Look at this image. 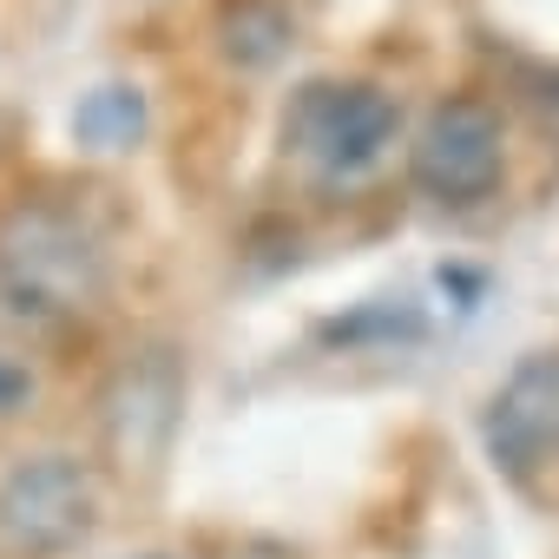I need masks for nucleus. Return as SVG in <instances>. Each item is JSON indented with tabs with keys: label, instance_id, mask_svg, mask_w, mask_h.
<instances>
[{
	"label": "nucleus",
	"instance_id": "f257e3e1",
	"mask_svg": "<svg viewBox=\"0 0 559 559\" xmlns=\"http://www.w3.org/2000/svg\"><path fill=\"white\" fill-rule=\"evenodd\" d=\"M106 237L67 204H14L0 217V304L27 323H73L106 297Z\"/></svg>",
	"mask_w": 559,
	"mask_h": 559
},
{
	"label": "nucleus",
	"instance_id": "7ed1b4c3",
	"mask_svg": "<svg viewBox=\"0 0 559 559\" xmlns=\"http://www.w3.org/2000/svg\"><path fill=\"white\" fill-rule=\"evenodd\" d=\"M99 520V487L73 454H34L0 480V546L14 559H60Z\"/></svg>",
	"mask_w": 559,
	"mask_h": 559
},
{
	"label": "nucleus",
	"instance_id": "f03ea898",
	"mask_svg": "<svg viewBox=\"0 0 559 559\" xmlns=\"http://www.w3.org/2000/svg\"><path fill=\"white\" fill-rule=\"evenodd\" d=\"M402 132V112L382 86L362 80H310L284 112V145L330 185L369 178Z\"/></svg>",
	"mask_w": 559,
	"mask_h": 559
},
{
	"label": "nucleus",
	"instance_id": "423d86ee",
	"mask_svg": "<svg viewBox=\"0 0 559 559\" xmlns=\"http://www.w3.org/2000/svg\"><path fill=\"white\" fill-rule=\"evenodd\" d=\"M73 132L93 152H132L145 139V93L139 86H93L73 106Z\"/></svg>",
	"mask_w": 559,
	"mask_h": 559
},
{
	"label": "nucleus",
	"instance_id": "0eeeda50",
	"mask_svg": "<svg viewBox=\"0 0 559 559\" xmlns=\"http://www.w3.org/2000/svg\"><path fill=\"white\" fill-rule=\"evenodd\" d=\"M27 389H34V382H27V369L0 362V408H21V402H27Z\"/></svg>",
	"mask_w": 559,
	"mask_h": 559
},
{
	"label": "nucleus",
	"instance_id": "20e7f679",
	"mask_svg": "<svg viewBox=\"0 0 559 559\" xmlns=\"http://www.w3.org/2000/svg\"><path fill=\"white\" fill-rule=\"evenodd\" d=\"M408 171L435 204H480L507 171V132L480 99H448L421 119Z\"/></svg>",
	"mask_w": 559,
	"mask_h": 559
},
{
	"label": "nucleus",
	"instance_id": "39448f33",
	"mask_svg": "<svg viewBox=\"0 0 559 559\" xmlns=\"http://www.w3.org/2000/svg\"><path fill=\"white\" fill-rule=\"evenodd\" d=\"M480 441L493 454L500 474L513 480H533L539 467L559 461V356L539 349L526 356L487 402V421H480Z\"/></svg>",
	"mask_w": 559,
	"mask_h": 559
}]
</instances>
